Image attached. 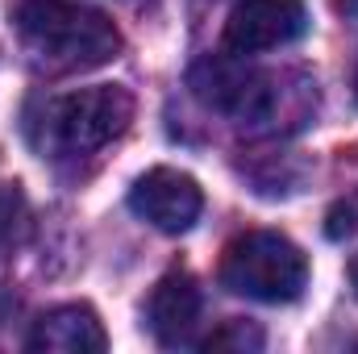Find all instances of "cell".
Listing matches in <instances>:
<instances>
[{"label": "cell", "instance_id": "6da1fadb", "mask_svg": "<svg viewBox=\"0 0 358 354\" xmlns=\"http://www.w3.org/2000/svg\"><path fill=\"white\" fill-rule=\"evenodd\" d=\"M21 42L59 71H88L104 67L121 50L117 25L80 0H21L17 8Z\"/></svg>", "mask_w": 358, "mask_h": 354}, {"label": "cell", "instance_id": "9c48e42d", "mask_svg": "<svg viewBox=\"0 0 358 354\" xmlns=\"http://www.w3.org/2000/svg\"><path fill=\"white\" fill-rule=\"evenodd\" d=\"M25 229V196L17 183H0V250L17 242Z\"/></svg>", "mask_w": 358, "mask_h": 354}, {"label": "cell", "instance_id": "ba28073f", "mask_svg": "<svg viewBox=\"0 0 358 354\" xmlns=\"http://www.w3.org/2000/svg\"><path fill=\"white\" fill-rule=\"evenodd\" d=\"M25 346L34 354H100L108 338L88 304H59L34 321Z\"/></svg>", "mask_w": 358, "mask_h": 354}, {"label": "cell", "instance_id": "277c9868", "mask_svg": "<svg viewBox=\"0 0 358 354\" xmlns=\"http://www.w3.org/2000/svg\"><path fill=\"white\" fill-rule=\"evenodd\" d=\"M192 92L204 104L238 117L242 125L246 121L250 125L255 121H271V113H275V80L234 63V59H204L192 71Z\"/></svg>", "mask_w": 358, "mask_h": 354}, {"label": "cell", "instance_id": "52a82bcc", "mask_svg": "<svg viewBox=\"0 0 358 354\" xmlns=\"http://www.w3.org/2000/svg\"><path fill=\"white\" fill-rule=\"evenodd\" d=\"M200 325V288L187 271H171L146 300V330L159 346H187Z\"/></svg>", "mask_w": 358, "mask_h": 354}, {"label": "cell", "instance_id": "5b68a950", "mask_svg": "<svg viewBox=\"0 0 358 354\" xmlns=\"http://www.w3.org/2000/svg\"><path fill=\"white\" fill-rule=\"evenodd\" d=\"M308 34V8L300 0H242L225 21V46L234 55H267Z\"/></svg>", "mask_w": 358, "mask_h": 354}, {"label": "cell", "instance_id": "3957f363", "mask_svg": "<svg viewBox=\"0 0 358 354\" xmlns=\"http://www.w3.org/2000/svg\"><path fill=\"white\" fill-rule=\"evenodd\" d=\"M134 121V96L117 84L67 92L42 113V142L55 155H92L125 134Z\"/></svg>", "mask_w": 358, "mask_h": 354}, {"label": "cell", "instance_id": "30bf717a", "mask_svg": "<svg viewBox=\"0 0 358 354\" xmlns=\"http://www.w3.org/2000/svg\"><path fill=\"white\" fill-rule=\"evenodd\" d=\"M259 346H263V334L246 321H229L213 338H204V351H259Z\"/></svg>", "mask_w": 358, "mask_h": 354}, {"label": "cell", "instance_id": "7c38bea8", "mask_svg": "<svg viewBox=\"0 0 358 354\" xmlns=\"http://www.w3.org/2000/svg\"><path fill=\"white\" fill-rule=\"evenodd\" d=\"M350 283H355V296H358V259L350 263Z\"/></svg>", "mask_w": 358, "mask_h": 354}, {"label": "cell", "instance_id": "4fadbf2b", "mask_svg": "<svg viewBox=\"0 0 358 354\" xmlns=\"http://www.w3.org/2000/svg\"><path fill=\"white\" fill-rule=\"evenodd\" d=\"M355 92H358V71H355Z\"/></svg>", "mask_w": 358, "mask_h": 354}, {"label": "cell", "instance_id": "8992f818", "mask_svg": "<svg viewBox=\"0 0 358 354\" xmlns=\"http://www.w3.org/2000/svg\"><path fill=\"white\" fill-rule=\"evenodd\" d=\"M129 208L146 225H155L163 234H187L196 225L200 208H204V192H200L196 179L183 176V171L155 167V171H146L129 187Z\"/></svg>", "mask_w": 358, "mask_h": 354}, {"label": "cell", "instance_id": "7a4b0ae2", "mask_svg": "<svg viewBox=\"0 0 358 354\" xmlns=\"http://www.w3.org/2000/svg\"><path fill=\"white\" fill-rule=\"evenodd\" d=\"M221 283L234 296H246L259 304H287L308 283V259L283 234L255 229L229 242L221 259Z\"/></svg>", "mask_w": 358, "mask_h": 354}, {"label": "cell", "instance_id": "8fae6325", "mask_svg": "<svg viewBox=\"0 0 358 354\" xmlns=\"http://www.w3.org/2000/svg\"><path fill=\"white\" fill-rule=\"evenodd\" d=\"M342 4V13H350V17H358V0H338Z\"/></svg>", "mask_w": 358, "mask_h": 354}]
</instances>
